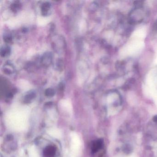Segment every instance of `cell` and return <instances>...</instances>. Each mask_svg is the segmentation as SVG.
<instances>
[{"instance_id": "cell-1", "label": "cell", "mask_w": 157, "mask_h": 157, "mask_svg": "<svg viewBox=\"0 0 157 157\" xmlns=\"http://www.w3.org/2000/svg\"><path fill=\"white\" fill-rule=\"evenodd\" d=\"M53 45L54 48L57 52H60L62 50L65 46V41L61 36H58L57 37L56 36L55 40L53 41Z\"/></svg>"}, {"instance_id": "cell-2", "label": "cell", "mask_w": 157, "mask_h": 157, "mask_svg": "<svg viewBox=\"0 0 157 157\" xmlns=\"http://www.w3.org/2000/svg\"><path fill=\"white\" fill-rule=\"evenodd\" d=\"M57 149L56 147L49 145L45 148L43 152L44 157H55L56 154Z\"/></svg>"}, {"instance_id": "cell-3", "label": "cell", "mask_w": 157, "mask_h": 157, "mask_svg": "<svg viewBox=\"0 0 157 157\" xmlns=\"http://www.w3.org/2000/svg\"><path fill=\"white\" fill-rule=\"evenodd\" d=\"M53 56L50 52H46L41 58V62L44 67H48L52 61Z\"/></svg>"}, {"instance_id": "cell-4", "label": "cell", "mask_w": 157, "mask_h": 157, "mask_svg": "<svg viewBox=\"0 0 157 157\" xmlns=\"http://www.w3.org/2000/svg\"><path fill=\"white\" fill-rule=\"evenodd\" d=\"M51 9V4L49 2H46L43 3L41 6V12L44 16L48 15Z\"/></svg>"}, {"instance_id": "cell-5", "label": "cell", "mask_w": 157, "mask_h": 157, "mask_svg": "<svg viewBox=\"0 0 157 157\" xmlns=\"http://www.w3.org/2000/svg\"><path fill=\"white\" fill-rule=\"evenodd\" d=\"M35 97V92L34 91L29 92L25 96L24 98V102L25 103H29L32 102Z\"/></svg>"}, {"instance_id": "cell-6", "label": "cell", "mask_w": 157, "mask_h": 157, "mask_svg": "<svg viewBox=\"0 0 157 157\" xmlns=\"http://www.w3.org/2000/svg\"><path fill=\"white\" fill-rule=\"evenodd\" d=\"M3 72L6 75H10L14 71V69L13 66L10 64H7L3 66Z\"/></svg>"}, {"instance_id": "cell-7", "label": "cell", "mask_w": 157, "mask_h": 157, "mask_svg": "<svg viewBox=\"0 0 157 157\" xmlns=\"http://www.w3.org/2000/svg\"><path fill=\"white\" fill-rule=\"evenodd\" d=\"M102 146V142L101 140H95L93 142L91 146L92 152H96L101 148Z\"/></svg>"}, {"instance_id": "cell-8", "label": "cell", "mask_w": 157, "mask_h": 157, "mask_svg": "<svg viewBox=\"0 0 157 157\" xmlns=\"http://www.w3.org/2000/svg\"><path fill=\"white\" fill-rule=\"evenodd\" d=\"M10 48L8 47H4L1 48V55L2 57H4L10 55Z\"/></svg>"}, {"instance_id": "cell-9", "label": "cell", "mask_w": 157, "mask_h": 157, "mask_svg": "<svg viewBox=\"0 0 157 157\" xmlns=\"http://www.w3.org/2000/svg\"><path fill=\"white\" fill-rule=\"evenodd\" d=\"M45 94L48 97H53L55 94V90L51 88H48L45 91Z\"/></svg>"}, {"instance_id": "cell-10", "label": "cell", "mask_w": 157, "mask_h": 157, "mask_svg": "<svg viewBox=\"0 0 157 157\" xmlns=\"http://www.w3.org/2000/svg\"><path fill=\"white\" fill-rule=\"evenodd\" d=\"M20 7H21L20 3H19V2H15V3H13V4H12V5L11 9L15 11H17V10H19Z\"/></svg>"}, {"instance_id": "cell-11", "label": "cell", "mask_w": 157, "mask_h": 157, "mask_svg": "<svg viewBox=\"0 0 157 157\" xmlns=\"http://www.w3.org/2000/svg\"><path fill=\"white\" fill-rule=\"evenodd\" d=\"M4 40H5V42H6V43H10V42H11V41H12L11 37L10 36H5V37H4Z\"/></svg>"}, {"instance_id": "cell-12", "label": "cell", "mask_w": 157, "mask_h": 157, "mask_svg": "<svg viewBox=\"0 0 157 157\" xmlns=\"http://www.w3.org/2000/svg\"><path fill=\"white\" fill-rule=\"evenodd\" d=\"M153 29L156 31H157V20L155 22L154 25H153Z\"/></svg>"}]
</instances>
